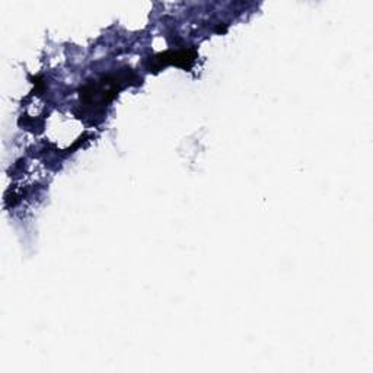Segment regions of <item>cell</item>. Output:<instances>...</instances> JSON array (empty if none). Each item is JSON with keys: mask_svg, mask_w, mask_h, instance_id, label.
Listing matches in <instances>:
<instances>
[{"mask_svg": "<svg viewBox=\"0 0 373 373\" xmlns=\"http://www.w3.org/2000/svg\"><path fill=\"white\" fill-rule=\"evenodd\" d=\"M196 57H197L196 50H181L177 52H164V55H157L152 59L153 66H150V69L156 72L167 65H177L185 69H190L193 63L196 62Z\"/></svg>", "mask_w": 373, "mask_h": 373, "instance_id": "cell-1", "label": "cell"}]
</instances>
